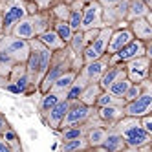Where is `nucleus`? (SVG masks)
<instances>
[{
	"label": "nucleus",
	"instance_id": "4",
	"mask_svg": "<svg viewBox=\"0 0 152 152\" xmlns=\"http://www.w3.org/2000/svg\"><path fill=\"white\" fill-rule=\"evenodd\" d=\"M0 53L9 57L13 64H24L29 55V42L13 35H2L0 37Z\"/></svg>",
	"mask_w": 152,
	"mask_h": 152
},
{
	"label": "nucleus",
	"instance_id": "18",
	"mask_svg": "<svg viewBox=\"0 0 152 152\" xmlns=\"http://www.w3.org/2000/svg\"><path fill=\"white\" fill-rule=\"evenodd\" d=\"M29 20H31V24H33V29H35V35L37 37L40 33H44V31L51 29L53 22H55L50 11H37L33 15H29Z\"/></svg>",
	"mask_w": 152,
	"mask_h": 152
},
{
	"label": "nucleus",
	"instance_id": "41",
	"mask_svg": "<svg viewBox=\"0 0 152 152\" xmlns=\"http://www.w3.org/2000/svg\"><path fill=\"white\" fill-rule=\"evenodd\" d=\"M123 152H139V150H134V148H125Z\"/></svg>",
	"mask_w": 152,
	"mask_h": 152
},
{
	"label": "nucleus",
	"instance_id": "2",
	"mask_svg": "<svg viewBox=\"0 0 152 152\" xmlns=\"http://www.w3.org/2000/svg\"><path fill=\"white\" fill-rule=\"evenodd\" d=\"M114 130L123 137L126 148H134L139 150L147 145H150L152 141V134L145 132L139 125V119L136 117H123L114 125Z\"/></svg>",
	"mask_w": 152,
	"mask_h": 152
},
{
	"label": "nucleus",
	"instance_id": "43",
	"mask_svg": "<svg viewBox=\"0 0 152 152\" xmlns=\"http://www.w3.org/2000/svg\"><path fill=\"white\" fill-rule=\"evenodd\" d=\"M145 2H147V4H150V6H152V0H145Z\"/></svg>",
	"mask_w": 152,
	"mask_h": 152
},
{
	"label": "nucleus",
	"instance_id": "33",
	"mask_svg": "<svg viewBox=\"0 0 152 152\" xmlns=\"http://www.w3.org/2000/svg\"><path fill=\"white\" fill-rule=\"evenodd\" d=\"M84 86H86V83L77 75V79H75V83L72 84V88L64 94V99H66V101H77L79 95H81V92L84 90Z\"/></svg>",
	"mask_w": 152,
	"mask_h": 152
},
{
	"label": "nucleus",
	"instance_id": "15",
	"mask_svg": "<svg viewBox=\"0 0 152 152\" xmlns=\"http://www.w3.org/2000/svg\"><path fill=\"white\" fill-rule=\"evenodd\" d=\"M121 79H126V72H125V64H119V62H115V64H112L110 62V66L106 68V72L103 73V77L99 79V88L104 92V90H108L110 86L115 83V81H121Z\"/></svg>",
	"mask_w": 152,
	"mask_h": 152
},
{
	"label": "nucleus",
	"instance_id": "10",
	"mask_svg": "<svg viewBox=\"0 0 152 152\" xmlns=\"http://www.w3.org/2000/svg\"><path fill=\"white\" fill-rule=\"evenodd\" d=\"M104 28V22H103V7L92 0V2L84 4L83 7V20H81V31H86V29H101Z\"/></svg>",
	"mask_w": 152,
	"mask_h": 152
},
{
	"label": "nucleus",
	"instance_id": "1",
	"mask_svg": "<svg viewBox=\"0 0 152 152\" xmlns=\"http://www.w3.org/2000/svg\"><path fill=\"white\" fill-rule=\"evenodd\" d=\"M29 42V55L28 61L24 62V68L28 73V81H29V94L33 90H39V84L42 81V77L46 75L50 62H51V55L53 53L44 48L37 39H31Z\"/></svg>",
	"mask_w": 152,
	"mask_h": 152
},
{
	"label": "nucleus",
	"instance_id": "11",
	"mask_svg": "<svg viewBox=\"0 0 152 152\" xmlns=\"http://www.w3.org/2000/svg\"><path fill=\"white\" fill-rule=\"evenodd\" d=\"M7 88L15 94H29V81L24 64H15L7 73Z\"/></svg>",
	"mask_w": 152,
	"mask_h": 152
},
{
	"label": "nucleus",
	"instance_id": "29",
	"mask_svg": "<svg viewBox=\"0 0 152 152\" xmlns=\"http://www.w3.org/2000/svg\"><path fill=\"white\" fill-rule=\"evenodd\" d=\"M103 106H125V99H119V97H114L108 92H101L99 97L95 99L94 108H103Z\"/></svg>",
	"mask_w": 152,
	"mask_h": 152
},
{
	"label": "nucleus",
	"instance_id": "35",
	"mask_svg": "<svg viewBox=\"0 0 152 152\" xmlns=\"http://www.w3.org/2000/svg\"><path fill=\"white\" fill-rule=\"evenodd\" d=\"M139 125H141V128H143L145 132L152 134V114H148V115H143V117H139Z\"/></svg>",
	"mask_w": 152,
	"mask_h": 152
},
{
	"label": "nucleus",
	"instance_id": "14",
	"mask_svg": "<svg viewBox=\"0 0 152 152\" xmlns=\"http://www.w3.org/2000/svg\"><path fill=\"white\" fill-rule=\"evenodd\" d=\"M95 117L101 121L104 128H112L119 119H123V106H103V108H95Z\"/></svg>",
	"mask_w": 152,
	"mask_h": 152
},
{
	"label": "nucleus",
	"instance_id": "40",
	"mask_svg": "<svg viewBox=\"0 0 152 152\" xmlns=\"http://www.w3.org/2000/svg\"><path fill=\"white\" fill-rule=\"evenodd\" d=\"M2 29H4V24H2V0H0V35H2Z\"/></svg>",
	"mask_w": 152,
	"mask_h": 152
},
{
	"label": "nucleus",
	"instance_id": "27",
	"mask_svg": "<svg viewBox=\"0 0 152 152\" xmlns=\"http://www.w3.org/2000/svg\"><path fill=\"white\" fill-rule=\"evenodd\" d=\"M86 130H88V126H86V125L70 126V128H62V130H59V136H61V141H72V139L84 137Z\"/></svg>",
	"mask_w": 152,
	"mask_h": 152
},
{
	"label": "nucleus",
	"instance_id": "28",
	"mask_svg": "<svg viewBox=\"0 0 152 152\" xmlns=\"http://www.w3.org/2000/svg\"><path fill=\"white\" fill-rule=\"evenodd\" d=\"M48 11L51 13L53 20H68V17H70V6L66 2H62V0H55Z\"/></svg>",
	"mask_w": 152,
	"mask_h": 152
},
{
	"label": "nucleus",
	"instance_id": "25",
	"mask_svg": "<svg viewBox=\"0 0 152 152\" xmlns=\"http://www.w3.org/2000/svg\"><path fill=\"white\" fill-rule=\"evenodd\" d=\"M51 29L57 33V37L64 42V44H68V42L72 40V37H73V33L75 31L70 28V24L66 22V20H55L53 22V26H51Z\"/></svg>",
	"mask_w": 152,
	"mask_h": 152
},
{
	"label": "nucleus",
	"instance_id": "17",
	"mask_svg": "<svg viewBox=\"0 0 152 152\" xmlns=\"http://www.w3.org/2000/svg\"><path fill=\"white\" fill-rule=\"evenodd\" d=\"M75 79H77V72H75V70H68V72H64L61 77L51 84L50 92H51V94H55V95H59L61 99H64V94H66V92L72 88V84L75 83Z\"/></svg>",
	"mask_w": 152,
	"mask_h": 152
},
{
	"label": "nucleus",
	"instance_id": "7",
	"mask_svg": "<svg viewBox=\"0 0 152 152\" xmlns=\"http://www.w3.org/2000/svg\"><path fill=\"white\" fill-rule=\"evenodd\" d=\"M108 66H110V55L106 53V55H103L101 59L83 64V68L77 72V75H79V77H81L86 84H90V83H99V79L103 77V73L106 72Z\"/></svg>",
	"mask_w": 152,
	"mask_h": 152
},
{
	"label": "nucleus",
	"instance_id": "36",
	"mask_svg": "<svg viewBox=\"0 0 152 152\" xmlns=\"http://www.w3.org/2000/svg\"><path fill=\"white\" fill-rule=\"evenodd\" d=\"M97 33H99V29H86V31H83V37H84L86 46H88V44H92V42L95 40Z\"/></svg>",
	"mask_w": 152,
	"mask_h": 152
},
{
	"label": "nucleus",
	"instance_id": "30",
	"mask_svg": "<svg viewBox=\"0 0 152 152\" xmlns=\"http://www.w3.org/2000/svg\"><path fill=\"white\" fill-rule=\"evenodd\" d=\"M86 148H88L86 139L79 137V139H72V141H61L59 152H84Z\"/></svg>",
	"mask_w": 152,
	"mask_h": 152
},
{
	"label": "nucleus",
	"instance_id": "21",
	"mask_svg": "<svg viewBox=\"0 0 152 152\" xmlns=\"http://www.w3.org/2000/svg\"><path fill=\"white\" fill-rule=\"evenodd\" d=\"M37 40L40 42L44 48H48L51 53L53 51H61V50H64L66 48V44L57 37V33L53 29H48V31H44V33H40L39 37H37Z\"/></svg>",
	"mask_w": 152,
	"mask_h": 152
},
{
	"label": "nucleus",
	"instance_id": "12",
	"mask_svg": "<svg viewBox=\"0 0 152 152\" xmlns=\"http://www.w3.org/2000/svg\"><path fill=\"white\" fill-rule=\"evenodd\" d=\"M68 106H70V103L66 101V99H61L53 108H50V110L42 115V121H44L51 130H57L61 128V123H62V119H64V115H66V112H68Z\"/></svg>",
	"mask_w": 152,
	"mask_h": 152
},
{
	"label": "nucleus",
	"instance_id": "6",
	"mask_svg": "<svg viewBox=\"0 0 152 152\" xmlns=\"http://www.w3.org/2000/svg\"><path fill=\"white\" fill-rule=\"evenodd\" d=\"M70 106H68V112L64 115L62 123H61V128H70V126H79V125H86V121L92 117V114L95 112V108L92 106H86L83 104L81 101H68ZM57 130V132H59Z\"/></svg>",
	"mask_w": 152,
	"mask_h": 152
},
{
	"label": "nucleus",
	"instance_id": "8",
	"mask_svg": "<svg viewBox=\"0 0 152 152\" xmlns=\"http://www.w3.org/2000/svg\"><path fill=\"white\" fill-rule=\"evenodd\" d=\"M143 55H147V42H141V40L134 39V40H130L125 48L119 50L117 53L110 55V62L112 64H115V62L126 64V62L134 61V59H139V57H143Z\"/></svg>",
	"mask_w": 152,
	"mask_h": 152
},
{
	"label": "nucleus",
	"instance_id": "13",
	"mask_svg": "<svg viewBox=\"0 0 152 152\" xmlns=\"http://www.w3.org/2000/svg\"><path fill=\"white\" fill-rule=\"evenodd\" d=\"M130 40H134V37H132L128 28H114L112 35H110V40H108L106 53L108 55H114V53H117L121 48H125Z\"/></svg>",
	"mask_w": 152,
	"mask_h": 152
},
{
	"label": "nucleus",
	"instance_id": "42",
	"mask_svg": "<svg viewBox=\"0 0 152 152\" xmlns=\"http://www.w3.org/2000/svg\"><path fill=\"white\" fill-rule=\"evenodd\" d=\"M62 2H66V4H72V2H75V0H62Z\"/></svg>",
	"mask_w": 152,
	"mask_h": 152
},
{
	"label": "nucleus",
	"instance_id": "22",
	"mask_svg": "<svg viewBox=\"0 0 152 152\" xmlns=\"http://www.w3.org/2000/svg\"><path fill=\"white\" fill-rule=\"evenodd\" d=\"M11 35L17 37V39H22V40H31V39H37L35 35V29H33V24H31L29 17L22 18L20 22L15 24V28L11 29Z\"/></svg>",
	"mask_w": 152,
	"mask_h": 152
},
{
	"label": "nucleus",
	"instance_id": "38",
	"mask_svg": "<svg viewBox=\"0 0 152 152\" xmlns=\"http://www.w3.org/2000/svg\"><path fill=\"white\" fill-rule=\"evenodd\" d=\"M9 128V123H7V119L4 114H0V137H2V134L6 132V130Z\"/></svg>",
	"mask_w": 152,
	"mask_h": 152
},
{
	"label": "nucleus",
	"instance_id": "16",
	"mask_svg": "<svg viewBox=\"0 0 152 152\" xmlns=\"http://www.w3.org/2000/svg\"><path fill=\"white\" fill-rule=\"evenodd\" d=\"M128 29L134 39L141 42H150L152 40V22L148 18H136L128 22Z\"/></svg>",
	"mask_w": 152,
	"mask_h": 152
},
{
	"label": "nucleus",
	"instance_id": "37",
	"mask_svg": "<svg viewBox=\"0 0 152 152\" xmlns=\"http://www.w3.org/2000/svg\"><path fill=\"white\" fill-rule=\"evenodd\" d=\"M97 4H99L103 9H112L114 6H117L119 2H121V0H95Z\"/></svg>",
	"mask_w": 152,
	"mask_h": 152
},
{
	"label": "nucleus",
	"instance_id": "24",
	"mask_svg": "<svg viewBox=\"0 0 152 152\" xmlns=\"http://www.w3.org/2000/svg\"><path fill=\"white\" fill-rule=\"evenodd\" d=\"M101 92H103V90L99 88V84H97V83H90V84H86V86H84V90L81 92V95H79V99H77V101H81L83 104L94 108L95 99L99 97Z\"/></svg>",
	"mask_w": 152,
	"mask_h": 152
},
{
	"label": "nucleus",
	"instance_id": "9",
	"mask_svg": "<svg viewBox=\"0 0 152 152\" xmlns=\"http://www.w3.org/2000/svg\"><path fill=\"white\" fill-rule=\"evenodd\" d=\"M125 72H126V79L134 84H139L148 79L150 75V57L143 55L139 59H134L125 64Z\"/></svg>",
	"mask_w": 152,
	"mask_h": 152
},
{
	"label": "nucleus",
	"instance_id": "3",
	"mask_svg": "<svg viewBox=\"0 0 152 152\" xmlns=\"http://www.w3.org/2000/svg\"><path fill=\"white\" fill-rule=\"evenodd\" d=\"M37 11L39 9L31 0H2V35H11V29L17 22Z\"/></svg>",
	"mask_w": 152,
	"mask_h": 152
},
{
	"label": "nucleus",
	"instance_id": "39",
	"mask_svg": "<svg viewBox=\"0 0 152 152\" xmlns=\"http://www.w3.org/2000/svg\"><path fill=\"white\" fill-rule=\"evenodd\" d=\"M0 152H13V150H11V147H9L2 137H0Z\"/></svg>",
	"mask_w": 152,
	"mask_h": 152
},
{
	"label": "nucleus",
	"instance_id": "20",
	"mask_svg": "<svg viewBox=\"0 0 152 152\" xmlns=\"http://www.w3.org/2000/svg\"><path fill=\"white\" fill-rule=\"evenodd\" d=\"M101 147H103L104 152H123L126 148L123 137L114 130V126L108 128V134H106V137H104V141H103Z\"/></svg>",
	"mask_w": 152,
	"mask_h": 152
},
{
	"label": "nucleus",
	"instance_id": "34",
	"mask_svg": "<svg viewBox=\"0 0 152 152\" xmlns=\"http://www.w3.org/2000/svg\"><path fill=\"white\" fill-rule=\"evenodd\" d=\"M141 92H143V84H130V88L126 90V94H125V97H123V99H125V103H130V101H134L136 99V97L141 94Z\"/></svg>",
	"mask_w": 152,
	"mask_h": 152
},
{
	"label": "nucleus",
	"instance_id": "32",
	"mask_svg": "<svg viewBox=\"0 0 152 152\" xmlns=\"http://www.w3.org/2000/svg\"><path fill=\"white\" fill-rule=\"evenodd\" d=\"M130 84H132V83H130L128 79H121V81H115V83L110 86V88H108V90H104V92L112 94L114 97H119V99H123V97H125V94H126V90L130 88Z\"/></svg>",
	"mask_w": 152,
	"mask_h": 152
},
{
	"label": "nucleus",
	"instance_id": "31",
	"mask_svg": "<svg viewBox=\"0 0 152 152\" xmlns=\"http://www.w3.org/2000/svg\"><path fill=\"white\" fill-rule=\"evenodd\" d=\"M59 101H61V97H59V95H55V94H51V92L42 94V95H40V103H39L40 115H44V114L50 110V108H53Z\"/></svg>",
	"mask_w": 152,
	"mask_h": 152
},
{
	"label": "nucleus",
	"instance_id": "23",
	"mask_svg": "<svg viewBox=\"0 0 152 152\" xmlns=\"http://www.w3.org/2000/svg\"><path fill=\"white\" fill-rule=\"evenodd\" d=\"M106 134H108V128H104V126H90L88 130H86V134H84V139H86V143H88V148L101 147L104 137H106Z\"/></svg>",
	"mask_w": 152,
	"mask_h": 152
},
{
	"label": "nucleus",
	"instance_id": "5",
	"mask_svg": "<svg viewBox=\"0 0 152 152\" xmlns=\"http://www.w3.org/2000/svg\"><path fill=\"white\" fill-rule=\"evenodd\" d=\"M143 92H141L134 101L130 103H125L123 106V114L125 117H143V115H148L152 112V88H150V81H143Z\"/></svg>",
	"mask_w": 152,
	"mask_h": 152
},
{
	"label": "nucleus",
	"instance_id": "26",
	"mask_svg": "<svg viewBox=\"0 0 152 152\" xmlns=\"http://www.w3.org/2000/svg\"><path fill=\"white\" fill-rule=\"evenodd\" d=\"M66 48H68V51L72 53L73 57H81L83 50L86 48V42H84V37H83V31L81 29L73 33V37H72V40L66 44Z\"/></svg>",
	"mask_w": 152,
	"mask_h": 152
},
{
	"label": "nucleus",
	"instance_id": "19",
	"mask_svg": "<svg viewBox=\"0 0 152 152\" xmlns=\"http://www.w3.org/2000/svg\"><path fill=\"white\" fill-rule=\"evenodd\" d=\"M152 11V6L147 4L145 0H130L128 4V13H126V22H132L136 18H145Z\"/></svg>",
	"mask_w": 152,
	"mask_h": 152
}]
</instances>
